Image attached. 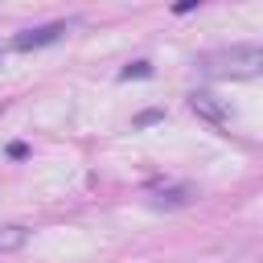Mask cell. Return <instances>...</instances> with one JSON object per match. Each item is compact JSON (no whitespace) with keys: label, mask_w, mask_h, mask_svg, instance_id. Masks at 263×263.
I'll list each match as a JSON object with an SVG mask.
<instances>
[{"label":"cell","mask_w":263,"mask_h":263,"mask_svg":"<svg viewBox=\"0 0 263 263\" xmlns=\"http://www.w3.org/2000/svg\"><path fill=\"white\" fill-rule=\"evenodd\" d=\"M259 66H263V49L255 41H242V45H230V49L201 58V70L218 74V78H251V74H259Z\"/></svg>","instance_id":"6da1fadb"},{"label":"cell","mask_w":263,"mask_h":263,"mask_svg":"<svg viewBox=\"0 0 263 263\" xmlns=\"http://www.w3.org/2000/svg\"><path fill=\"white\" fill-rule=\"evenodd\" d=\"M66 29H70V21H49V25L25 29V33H16V37H12V49L29 53V49H41V45H53V41H62V33H66Z\"/></svg>","instance_id":"7a4b0ae2"},{"label":"cell","mask_w":263,"mask_h":263,"mask_svg":"<svg viewBox=\"0 0 263 263\" xmlns=\"http://www.w3.org/2000/svg\"><path fill=\"white\" fill-rule=\"evenodd\" d=\"M189 111H193L197 119L214 123V127H226V123H230V107H226L218 95H210V90H193V95H189Z\"/></svg>","instance_id":"3957f363"},{"label":"cell","mask_w":263,"mask_h":263,"mask_svg":"<svg viewBox=\"0 0 263 263\" xmlns=\"http://www.w3.org/2000/svg\"><path fill=\"white\" fill-rule=\"evenodd\" d=\"M197 197H201V189L189 185V181H181V185L156 189V193H152V205H156V210H181V205H193Z\"/></svg>","instance_id":"277c9868"},{"label":"cell","mask_w":263,"mask_h":263,"mask_svg":"<svg viewBox=\"0 0 263 263\" xmlns=\"http://www.w3.org/2000/svg\"><path fill=\"white\" fill-rule=\"evenodd\" d=\"M29 242V226H21V222H12V226H0V255H12V251H21Z\"/></svg>","instance_id":"5b68a950"},{"label":"cell","mask_w":263,"mask_h":263,"mask_svg":"<svg viewBox=\"0 0 263 263\" xmlns=\"http://www.w3.org/2000/svg\"><path fill=\"white\" fill-rule=\"evenodd\" d=\"M132 78H152V62H127L123 70H119V82H132Z\"/></svg>","instance_id":"8992f818"},{"label":"cell","mask_w":263,"mask_h":263,"mask_svg":"<svg viewBox=\"0 0 263 263\" xmlns=\"http://www.w3.org/2000/svg\"><path fill=\"white\" fill-rule=\"evenodd\" d=\"M160 119H164V111H160V107H148V111H140L132 123H136V127H152V123H160Z\"/></svg>","instance_id":"52a82bcc"},{"label":"cell","mask_w":263,"mask_h":263,"mask_svg":"<svg viewBox=\"0 0 263 263\" xmlns=\"http://www.w3.org/2000/svg\"><path fill=\"white\" fill-rule=\"evenodd\" d=\"M8 156H12V160L29 156V144H25V140H12V144H8Z\"/></svg>","instance_id":"ba28073f"},{"label":"cell","mask_w":263,"mask_h":263,"mask_svg":"<svg viewBox=\"0 0 263 263\" xmlns=\"http://www.w3.org/2000/svg\"><path fill=\"white\" fill-rule=\"evenodd\" d=\"M193 8H197V0H181L173 12H177V16H185V12H193Z\"/></svg>","instance_id":"9c48e42d"}]
</instances>
